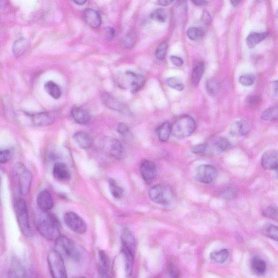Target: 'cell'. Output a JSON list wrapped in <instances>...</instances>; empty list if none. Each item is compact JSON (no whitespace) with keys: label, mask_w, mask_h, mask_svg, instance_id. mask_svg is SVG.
Returning a JSON list of instances; mask_svg holds the SVG:
<instances>
[{"label":"cell","mask_w":278,"mask_h":278,"mask_svg":"<svg viewBox=\"0 0 278 278\" xmlns=\"http://www.w3.org/2000/svg\"><path fill=\"white\" fill-rule=\"evenodd\" d=\"M35 224L41 236L49 241H56L61 235L57 220L48 212L40 210L36 216Z\"/></svg>","instance_id":"6da1fadb"},{"label":"cell","mask_w":278,"mask_h":278,"mask_svg":"<svg viewBox=\"0 0 278 278\" xmlns=\"http://www.w3.org/2000/svg\"><path fill=\"white\" fill-rule=\"evenodd\" d=\"M13 175L18 182V190L23 196L29 194L33 181L32 174L21 163H17L13 169Z\"/></svg>","instance_id":"7a4b0ae2"},{"label":"cell","mask_w":278,"mask_h":278,"mask_svg":"<svg viewBox=\"0 0 278 278\" xmlns=\"http://www.w3.org/2000/svg\"><path fill=\"white\" fill-rule=\"evenodd\" d=\"M14 207L17 222L21 233L25 237H31L32 231L25 201L21 199L17 200L14 203Z\"/></svg>","instance_id":"3957f363"},{"label":"cell","mask_w":278,"mask_h":278,"mask_svg":"<svg viewBox=\"0 0 278 278\" xmlns=\"http://www.w3.org/2000/svg\"><path fill=\"white\" fill-rule=\"evenodd\" d=\"M196 128L195 121L188 115H184L171 125V134L178 139L188 137L194 132Z\"/></svg>","instance_id":"277c9868"},{"label":"cell","mask_w":278,"mask_h":278,"mask_svg":"<svg viewBox=\"0 0 278 278\" xmlns=\"http://www.w3.org/2000/svg\"><path fill=\"white\" fill-rule=\"evenodd\" d=\"M55 241L56 248V250L59 252L61 256L63 255L74 261H79L81 254L73 240L60 235Z\"/></svg>","instance_id":"5b68a950"},{"label":"cell","mask_w":278,"mask_h":278,"mask_svg":"<svg viewBox=\"0 0 278 278\" xmlns=\"http://www.w3.org/2000/svg\"><path fill=\"white\" fill-rule=\"evenodd\" d=\"M48 263L52 278H68L63 258L56 249L49 252Z\"/></svg>","instance_id":"8992f818"},{"label":"cell","mask_w":278,"mask_h":278,"mask_svg":"<svg viewBox=\"0 0 278 278\" xmlns=\"http://www.w3.org/2000/svg\"><path fill=\"white\" fill-rule=\"evenodd\" d=\"M148 195L150 200L163 205H167L171 204L173 199V192L169 186L158 185L150 188Z\"/></svg>","instance_id":"52a82bcc"},{"label":"cell","mask_w":278,"mask_h":278,"mask_svg":"<svg viewBox=\"0 0 278 278\" xmlns=\"http://www.w3.org/2000/svg\"><path fill=\"white\" fill-rule=\"evenodd\" d=\"M145 78L142 75L133 72H127L120 79L121 87L128 89L132 93L138 92L143 87Z\"/></svg>","instance_id":"ba28073f"},{"label":"cell","mask_w":278,"mask_h":278,"mask_svg":"<svg viewBox=\"0 0 278 278\" xmlns=\"http://www.w3.org/2000/svg\"><path fill=\"white\" fill-rule=\"evenodd\" d=\"M64 222L73 232L81 235L87 231V225L84 220L74 212L69 211L64 216Z\"/></svg>","instance_id":"9c48e42d"},{"label":"cell","mask_w":278,"mask_h":278,"mask_svg":"<svg viewBox=\"0 0 278 278\" xmlns=\"http://www.w3.org/2000/svg\"><path fill=\"white\" fill-rule=\"evenodd\" d=\"M218 172L216 168L209 164H203L198 167L195 171V180L200 183L210 184L218 177Z\"/></svg>","instance_id":"30bf717a"},{"label":"cell","mask_w":278,"mask_h":278,"mask_svg":"<svg viewBox=\"0 0 278 278\" xmlns=\"http://www.w3.org/2000/svg\"><path fill=\"white\" fill-rule=\"evenodd\" d=\"M105 151L111 157L117 160L124 159L126 156L124 146L120 141L114 138H108L103 145Z\"/></svg>","instance_id":"8fae6325"},{"label":"cell","mask_w":278,"mask_h":278,"mask_svg":"<svg viewBox=\"0 0 278 278\" xmlns=\"http://www.w3.org/2000/svg\"><path fill=\"white\" fill-rule=\"evenodd\" d=\"M140 172L144 182L149 185L156 178L157 174L156 165L151 160L144 159L140 163Z\"/></svg>","instance_id":"7c38bea8"},{"label":"cell","mask_w":278,"mask_h":278,"mask_svg":"<svg viewBox=\"0 0 278 278\" xmlns=\"http://www.w3.org/2000/svg\"><path fill=\"white\" fill-rule=\"evenodd\" d=\"M122 252L129 253L135 257L136 251V241L132 232L129 228L122 230L121 235Z\"/></svg>","instance_id":"4fadbf2b"},{"label":"cell","mask_w":278,"mask_h":278,"mask_svg":"<svg viewBox=\"0 0 278 278\" xmlns=\"http://www.w3.org/2000/svg\"><path fill=\"white\" fill-rule=\"evenodd\" d=\"M26 271L20 259L13 257L8 268V278H26Z\"/></svg>","instance_id":"5bb4252c"},{"label":"cell","mask_w":278,"mask_h":278,"mask_svg":"<svg viewBox=\"0 0 278 278\" xmlns=\"http://www.w3.org/2000/svg\"><path fill=\"white\" fill-rule=\"evenodd\" d=\"M37 204L40 210L48 212L54 206L53 197L48 190H42L37 195Z\"/></svg>","instance_id":"9a60e30c"},{"label":"cell","mask_w":278,"mask_h":278,"mask_svg":"<svg viewBox=\"0 0 278 278\" xmlns=\"http://www.w3.org/2000/svg\"><path fill=\"white\" fill-rule=\"evenodd\" d=\"M278 164V153L277 150H268L263 154L261 164L263 168L267 170H275Z\"/></svg>","instance_id":"2e32d148"},{"label":"cell","mask_w":278,"mask_h":278,"mask_svg":"<svg viewBox=\"0 0 278 278\" xmlns=\"http://www.w3.org/2000/svg\"><path fill=\"white\" fill-rule=\"evenodd\" d=\"M54 177L59 182H67L71 179V173L67 164L63 163H56L53 171Z\"/></svg>","instance_id":"e0dca14e"},{"label":"cell","mask_w":278,"mask_h":278,"mask_svg":"<svg viewBox=\"0 0 278 278\" xmlns=\"http://www.w3.org/2000/svg\"><path fill=\"white\" fill-rule=\"evenodd\" d=\"M84 18L87 24L93 28H96L101 25L100 14L95 9L87 8L84 12Z\"/></svg>","instance_id":"ac0fdd59"},{"label":"cell","mask_w":278,"mask_h":278,"mask_svg":"<svg viewBox=\"0 0 278 278\" xmlns=\"http://www.w3.org/2000/svg\"><path fill=\"white\" fill-rule=\"evenodd\" d=\"M250 131V126L246 121H235L231 126L230 134L235 136H242L247 135Z\"/></svg>","instance_id":"d6986e66"},{"label":"cell","mask_w":278,"mask_h":278,"mask_svg":"<svg viewBox=\"0 0 278 278\" xmlns=\"http://www.w3.org/2000/svg\"><path fill=\"white\" fill-rule=\"evenodd\" d=\"M74 138L79 147L83 149L90 148L93 145L92 136L84 131H77L74 133Z\"/></svg>","instance_id":"ffe728a7"},{"label":"cell","mask_w":278,"mask_h":278,"mask_svg":"<svg viewBox=\"0 0 278 278\" xmlns=\"http://www.w3.org/2000/svg\"><path fill=\"white\" fill-rule=\"evenodd\" d=\"M103 103L111 110L118 111L121 112L127 111V108L122 103L117 100L115 98L112 97L107 93H104L102 95Z\"/></svg>","instance_id":"44dd1931"},{"label":"cell","mask_w":278,"mask_h":278,"mask_svg":"<svg viewBox=\"0 0 278 278\" xmlns=\"http://www.w3.org/2000/svg\"><path fill=\"white\" fill-rule=\"evenodd\" d=\"M33 123L37 127H44L54 123V117L48 112H39L32 115Z\"/></svg>","instance_id":"7402d4cb"},{"label":"cell","mask_w":278,"mask_h":278,"mask_svg":"<svg viewBox=\"0 0 278 278\" xmlns=\"http://www.w3.org/2000/svg\"><path fill=\"white\" fill-rule=\"evenodd\" d=\"M71 114L73 119L80 125H86L90 121L91 117L88 112L81 107L73 108Z\"/></svg>","instance_id":"603a6c76"},{"label":"cell","mask_w":278,"mask_h":278,"mask_svg":"<svg viewBox=\"0 0 278 278\" xmlns=\"http://www.w3.org/2000/svg\"><path fill=\"white\" fill-rule=\"evenodd\" d=\"M30 41L25 37H21L14 42L13 45V53L16 57H20L30 48Z\"/></svg>","instance_id":"cb8c5ba5"},{"label":"cell","mask_w":278,"mask_h":278,"mask_svg":"<svg viewBox=\"0 0 278 278\" xmlns=\"http://www.w3.org/2000/svg\"><path fill=\"white\" fill-rule=\"evenodd\" d=\"M99 259L100 261L101 274L103 278H109L110 271V259L106 252H99Z\"/></svg>","instance_id":"d4e9b609"},{"label":"cell","mask_w":278,"mask_h":278,"mask_svg":"<svg viewBox=\"0 0 278 278\" xmlns=\"http://www.w3.org/2000/svg\"><path fill=\"white\" fill-rule=\"evenodd\" d=\"M268 35V34L267 32H252L247 37V45L249 48L253 49L260 42L266 39Z\"/></svg>","instance_id":"484cf974"},{"label":"cell","mask_w":278,"mask_h":278,"mask_svg":"<svg viewBox=\"0 0 278 278\" xmlns=\"http://www.w3.org/2000/svg\"><path fill=\"white\" fill-rule=\"evenodd\" d=\"M157 134L160 141L167 142L171 134V124L168 122H165L157 129Z\"/></svg>","instance_id":"4316f807"},{"label":"cell","mask_w":278,"mask_h":278,"mask_svg":"<svg viewBox=\"0 0 278 278\" xmlns=\"http://www.w3.org/2000/svg\"><path fill=\"white\" fill-rule=\"evenodd\" d=\"M251 266L253 272L258 276L264 275L267 270L266 262L263 259L258 257L253 258Z\"/></svg>","instance_id":"83f0119b"},{"label":"cell","mask_w":278,"mask_h":278,"mask_svg":"<svg viewBox=\"0 0 278 278\" xmlns=\"http://www.w3.org/2000/svg\"><path fill=\"white\" fill-rule=\"evenodd\" d=\"M44 90L55 100H58L62 96L60 87L53 81L47 82L44 85Z\"/></svg>","instance_id":"f1b7e54d"},{"label":"cell","mask_w":278,"mask_h":278,"mask_svg":"<svg viewBox=\"0 0 278 278\" xmlns=\"http://www.w3.org/2000/svg\"><path fill=\"white\" fill-rule=\"evenodd\" d=\"M109 186L111 195L116 199H120L123 196L124 190L117 182L111 178L109 180Z\"/></svg>","instance_id":"f546056e"},{"label":"cell","mask_w":278,"mask_h":278,"mask_svg":"<svg viewBox=\"0 0 278 278\" xmlns=\"http://www.w3.org/2000/svg\"><path fill=\"white\" fill-rule=\"evenodd\" d=\"M204 72V65L203 63H200L193 70L192 73V83L195 86H198Z\"/></svg>","instance_id":"4dcf8cb0"},{"label":"cell","mask_w":278,"mask_h":278,"mask_svg":"<svg viewBox=\"0 0 278 278\" xmlns=\"http://www.w3.org/2000/svg\"><path fill=\"white\" fill-rule=\"evenodd\" d=\"M214 148L216 152L222 153L228 150L231 147V143L229 140L224 137H219L214 143Z\"/></svg>","instance_id":"1f68e13d"},{"label":"cell","mask_w":278,"mask_h":278,"mask_svg":"<svg viewBox=\"0 0 278 278\" xmlns=\"http://www.w3.org/2000/svg\"><path fill=\"white\" fill-rule=\"evenodd\" d=\"M262 232L267 238L278 241V229L277 226L272 224H267L263 226Z\"/></svg>","instance_id":"d6a6232c"},{"label":"cell","mask_w":278,"mask_h":278,"mask_svg":"<svg viewBox=\"0 0 278 278\" xmlns=\"http://www.w3.org/2000/svg\"><path fill=\"white\" fill-rule=\"evenodd\" d=\"M229 257V251L227 249L212 252L210 257L212 260L219 263H222L227 260Z\"/></svg>","instance_id":"836d02e7"},{"label":"cell","mask_w":278,"mask_h":278,"mask_svg":"<svg viewBox=\"0 0 278 278\" xmlns=\"http://www.w3.org/2000/svg\"><path fill=\"white\" fill-rule=\"evenodd\" d=\"M136 36L133 33L125 35L120 41V45L124 49L133 48L136 42Z\"/></svg>","instance_id":"e575fe53"},{"label":"cell","mask_w":278,"mask_h":278,"mask_svg":"<svg viewBox=\"0 0 278 278\" xmlns=\"http://www.w3.org/2000/svg\"><path fill=\"white\" fill-rule=\"evenodd\" d=\"M261 118L265 121H275L278 119V107H272L262 112Z\"/></svg>","instance_id":"d590c367"},{"label":"cell","mask_w":278,"mask_h":278,"mask_svg":"<svg viewBox=\"0 0 278 278\" xmlns=\"http://www.w3.org/2000/svg\"><path fill=\"white\" fill-rule=\"evenodd\" d=\"M153 20L158 22L163 23L166 21L167 18V13L164 9L158 8L155 9L150 15Z\"/></svg>","instance_id":"8d00e7d4"},{"label":"cell","mask_w":278,"mask_h":278,"mask_svg":"<svg viewBox=\"0 0 278 278\" xmlns=\"http://www.w3.org/2000/svg\"><path fill=\"white\" fill-rule=\"evenodd\" d=\"M206 87L207 92L211 96H215L220 89L219 83L214 79H211L207 82Z\"/></svg>","instance_id":"74e56055"},{"label":"cell","mask_w":278,"mask_h":278,"mask_svg":"<svg viewBox=\"0 0 278 278\" xmlns=\"http://www.w3.org/2000/svg\"><path fill=\"white\" fill-rule=\"evenodd\" d=\"M204 31L201 28L197 27H191L187 31L186 35L188 38L191 40H195L204 36Z\"/></svg>","instance_id":"f35d334b"},{"label":"cell","mask_w":278,"mask_h":278,"mask_svg":"<svg viewBox=\"0 0 278 278\" xmlns=\"http://www.w3.org/2000/svg\"><path fill=\"white\" fill-rule=\"evenodd\" d=\"M167 83L169 87L178 91H182L185 88V86L181 80L176 77H173L168 78Z\"/></svg>","instance_id":"ab89813d"},{"label":"cell","mask_w":278,"mask_h":278,"mask_svg":"<svg viewBox=\"0 0 278 278\" xmlns=\"http://www.w3.org/2000/svg\"><path fill=\"white\" fill-rule=\"evenodd\" d=\"M168 45L167 42H163L158 47L155 52V56L159 60H163L166 58L167 51Z\"/></svg>","instance_id":"60d3db41"},{"label":"cell","mask_w":278,"mask_h":278,"mask_svg":"<svg viewBox=\"0 0 278 278\" xmlns=\"http://www.w3.org/2000/svg\"><path fill=\"white\" fill-rule=\"evenodd\" d=\"M263 215L267 218L271 219L273 220H278V210L277 207L268 206L263 211Z\"/></svg>","instance_id":"b9f144b4"},{"label":"cell","mask_w":278,"mask_h":278,"mask_svg":"<svg viewBox=\"0 0 278 278\" xmlns=\"http://www.w3.org/2000/svg\"><path fill=\"white\" fill-rule=\"evenodd\" d=\"M13 156L12 151L11 149H0V164H6L11 159Z\"/></svg>","instance_id":"7bdbcfd3"},{"label":"cell","mask_w":278,"mask_h":278,"mask_svg":"<svg viewBox=\"0 0 278 278\" xmlns=\"http://www.w3.org/2000/svg\"><path fill=\"white\" fill-rule=\"evenodd\" d=\"M237 194L236 190L232 187L225 188L222 192H221V196L225 200H232L234 199Z\"/></svg>","instance_id":"ee69618b"},{"label":"cell","mask_w":278,"mask_h":278,"mask_svg":"<svg viewBox=\"0 0 278 278\" xmlns=\"http://www.w3.org/2000/svg\"><path fill=\"white\" fill-rule=\"evenodd\" d=\"M255 77L251 74H244L240 76L239 82L244 86H251L255 82Z\"/></svg>","instance_id":"f6af8a7d"},{"label":"cell","mask_w":278,"mask_h":278,"mask_svg":"<svg viewBox=\"0 0 278 278\" xmlns=\"http://www.w3.org/2000/svg\"><path fill=\"white\" fill-rule=\"evenodd\" d=\"M117 131L124 138L128 137L130 135V131L129 126L124 123H120L117 126Z\"/></svg>","instance_id":"bcb514c9"},{"label":"cell","mask_w":278,"mask_h":278,"mask_svg":"<svg viewBox=\"0 0 278 278\" xmlns=\"http://www.w3.org/2000/svg\"><path fill=\"white\" fill-rule=\"evenodd\" d=\"M168 273L171 278H180L181 273L179 268L173 264L170 263L168 267Z\"/></svg>","instance_id":"7dc6e473"},{"label":"cell","mask_w":278,"mask_h":278,"mask_svg":"<svg viewBox=\"0 0 278 278\" xmlns=\"http://www.w3.org/2000/svg\"><path fill=\"white\" fill-rule=\"evenodd\" d=\"M207 148H208V145L206 144H202L192 146L191 150L193 153L202 154L205 152Z\"/></svg>","instance_id":"c3c4849f"},{"label":"cell","mask_w":278,"mask_h":278,"mask_svg":"<svg viewBox=\"0 0 278 278\" xmlns=\"http://www.w3.org/2000/svg\"><path fill=\"white\" fill-rule=\"evenodd\" d=\"M261 99L258 96H249L246 100L247 104L251 107H255L260 104Z\"/></svg>","instance_id":"681fc988"},{"label":"cell","mask_w":278,"mask_h":278,"mask_svg":"<svg viewBox=\"0 0 278 278\" xmlns=\"http://www.w3.org/2000/svg\"><path fill=\"white\" fill-rule=\"evenodd\" d=\"M202 20L203 22L205 23L206 25H210L212 19L211 17L210 16V13L206 11H205L203 13L202 16Z\"/></svg>","instance_id":"f907efd6"},{"label":"cell","mask_w":278,"mask_h":278,"mask_svg":"<svg viewBox=\"0 0 278 278\" xmlns=\"http://www.w3.org/2000/svg\"><path fill=\"white\" fill-rule=\"evenodd\" d=\"M170 59L172 64L176 67H182L184 64L183 60L179 56H173Z\"/></svg>","instance_id":"816d5d0a"},{"label":"cell","mask_w":278,"mask_h":278,"mask_svg":"<svg viewBox=\"0 0 278 278\" xmlns=\"http://www.w3.org/2000/svg\"><path fill=\"white\" fill-rule=\"evenodd\" d=\"M105 35L108 40H112L115 36V31L111 27H108L105 31Z\"/></svg>","instance_id":"f5cc1de1"},{"label":"cell","mask_w":278,"mask_h":278,"mask_svg":"<svg viewBox=\"0 0 278 278\" xmlns=\"http://www.w3.org/2000/svg\"><path fill=\"white\" fill-rule=\"evenodd\" d=\"M272 92L273 93V95L276 97L278 96V82L275 81L273 82L272 85Z\"/></svg>","instance_id":"db71d44e"},{"label":"cell","mask_w":278,"mask_h":278,"mask_svg":"<svg viewBox=\"0 0 278 278\" xmlns=\"http://www.w3.org/2000/svg\"><path fill=\"white\" fill-rule=\"evenodd\" d=\"M173 2V1H170V0H161V1H158V3L160 5L167 6L171 4Z\"/></svg>","instance_id":"11a10c76"},{"label":"cell","mask_w":278,"mask_h":278,"mask_svg":"<svg viewBox=\"0 0 278 278\" xmlns=\"http://www.w3.org/2000/svg\"><path fill=\"white\" fill-rule=\"evenodd\" d=\"M192 2L194 3L195 5L199 6H204L207 3V2L205 1H192Z\"/></svg>","instance_id":"9f6ffc18"},{"label":"cell","mask_w":278,"mask_h":278,"mask_svg":"<svg viewBox=\"0 0 278 278\" xmlns=\"http://www.w3.org/2000/svg\"><path fill=\"white\" fill-rule=\"evenodd\" d=\"M86 1H84V0H78V1H74V2L77 4V5H83L84 4L86 3Z\"/></svg>","instance_id":"6f0895ef"},{"label":"cell","mask_w":278,"mask_h":278,"mask_svg":"<svg viewBox=\"0 0 278 278\" xmlns=\"http://www.w3.org/2000/svg\"><path fill=\"white\" fill-rule=\"evenodd\" d=\"M231 3L232 4V5L234 7H236L239 5L240 1H231Z\"/></svg>","instance_id":"680465c9"},{"label":"cell","mask_w":278,"mask_h":278,"mask_svg":"<svg viewBox=\"0 0 278 278\" xmlns=\"http://www.w3.org/2000/svg\"><path fill=\"white\" fill-rule=\"evenodd\" d=\"M85 278V277H81V278Z\"/></svg>","instance_id":"91938a15"}]
</instances>
